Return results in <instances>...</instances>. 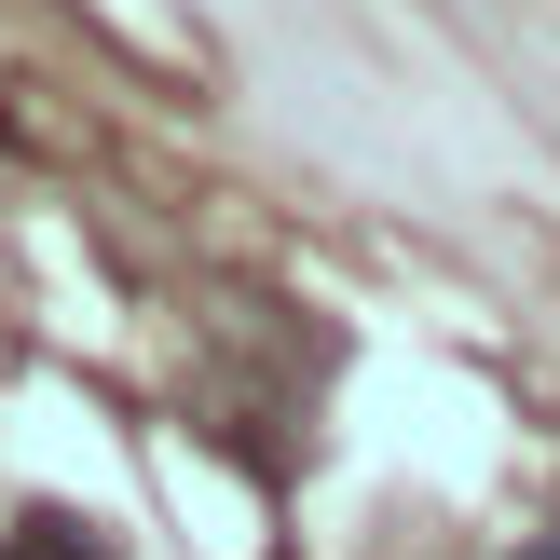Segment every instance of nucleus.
Wrapping results in <instances>:
<instances>
[{"label": "nucleus", "mask_w": 560, "mask_h": 560, "mask_svg": "<svg viewBox=\"0 0 560 560\" xmlns=\"http://www.w3.org/2000/svg\"><path fill=\"white\" fill-rule=\"evenodd\" d=\"M520 560H560V534H534V547H520Z\"/></svg>", "instance_id": "1"}]
</instances>
